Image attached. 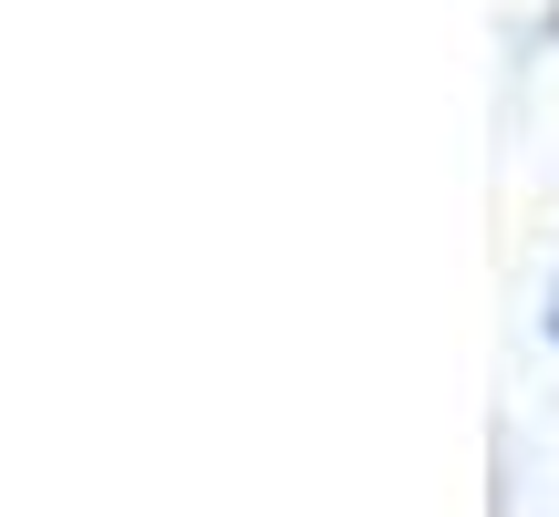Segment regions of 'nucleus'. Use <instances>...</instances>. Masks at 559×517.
Returning <instances> with one entry per match:
<instances>
[{"label":"nucleus","instance_id":"1","mask_svg":"<svg viewBox=\"0 0 559 517\" xmlns=\"http://www.w3.org/2000/svg\"><path fill=\"white\" fill-rule=\"evenodd\" d=\"M549 332H559V311H549Z\"/></svg>","mask_w":559,"mask_h":517}]
</instances>
